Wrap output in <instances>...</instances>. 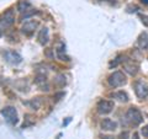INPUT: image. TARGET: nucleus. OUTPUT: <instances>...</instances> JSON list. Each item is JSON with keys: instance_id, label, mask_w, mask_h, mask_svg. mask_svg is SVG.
<instances>
[{"instance_id": "obj_1", "label": "nucleus", "mask_w": 148, "mask_h": 139, "mask_svg": "<svg viewBox=\"0 0 148 139\" xmlns=\"http://www.w3.org/2000/svg\"><path fill=\"white\" fill-rule=\"evenodd\" d=\"M14 22H15V15H14L12 10H8L4 15L0 17V36L5 31L8 27H10Z\"/></svg>"}, {"instance_id": "obj_2", "label": "nucleus", "mask_w": 148, "mask_h": 139, "mask_svg": "<svg viewBox=\"0 0 148 139\" xmlns=\"http://www.w3.org/2000/svg\"><path fill=\"white\" fill-rule=\"evenodd\" d=\"M1 114L4 116V118L6 119L8 123L10 124H16L17 123V112L15 107H12V106H6V107H4L1 110Z\"/></svg>"}, {"instance_id": "obj_3", "label": "nucleus", "mask_w": 148, "mask_h": 139, "mask_svg": "<svg viewBox=\"0 0 148 139\" xmlns=\"http://www.w3.org/2000/svg\"><path fill=\"white\" fill-rule=\"evenodd\" d=\"M126 118H127V121L130 123L135 124V126H136V124H140L142 122V114H141V112L136 107H131L127 111Z\"/></svg>"}, {"instance_id": "obj_4", "label": "nucleus", "mask_w": 148, "mask_h": 139, "mask_svg": "<svg viewBox=\"0 0 148 139\" xmlns=\"http://www.w3.org/2000/svg\"><path fill=\"white\" fill-rule=\"evenodd\" d=\"M125 82H126V79H125V75L121 72H115L109 76V84L112 87H119L123 85Z\"/></svg>"}, {"instance_id": "obj_5", "label": "nucleus", "mask_w": 148, "mask_h": 139, "mask_svg": "<svg viewBox=\"0 0 148 139\" xmlns=\"http://www.w3.org/2000/svg\"><path fill=\"white\" fill-rule=\"evenodd\" d=\"M3 55H4V59L10 64H18L22 61L21 55L16 52H14V50H6V52H4Z\"/></svg>"}, {"instance_id": "obj_6", "label": "nucleus", "mask_w": 148, "mask_h": 139, "mask_svg": "<svg viewBox=\"0 0 148 139\" xmlns=\"http://www.w3.org/2000/svg\"><path fill=\"white\" fill-rule=\"evenodd\" d=\"M37 26H38V21H35V20L26 21L25 24L22 25L21 31H22V33H25L26 36H31L35 32V30L37 29Z\"/></svg>"}, {"instance_id": "obj_7", "label": "nucleus", "mask_w": 148, "mask_h": 139, "mask_svg": "<svg viewBox=\"0 0 148 139\" xmlns=\"http://www.w3.org/2000/svg\"><path fill=\"white\" fill-rule=\"evenodd\" d=\"M112 108H114V102H111V101L103 100L98 104V112L101 114L110 113L111 111H112Z\"/></svg>"}, {"instance_id": "obj_8", "label": "nucleus", "mask_w": 148, "mask_h": 139, "mask_svg": "<svg viewBox=\"0 0 148 139\" xmlns=\"http://www.w3.org/2000/svg\"><path fill=\"white\" fill-rule=\"evenodd\" d=\"M135 91L140 99H143V97H146L148 94V86L143 81H138L135 85Z\"/></svg>"}, {"instance_id": "obj_9", "label": "nucleus", "mask_w": 148, "mask_h": 139, "mask_svg": "<svg viewBox=\"0 0 148 139\" xmlns=\"http://www.w3.org/2000/svg\"><path fill=\"white\" fill-rule=\"evenodd\" d=\"M37 38H38V42L42 44V46H45L46 43L48 42L49 35H48V29H47V27H43V29H41V30H40Z\"/></svg>"}, {"instance_id": "obj_10", "label": "nucleus", "mask_w": 148, "mask_h": 139, "mask_svg": "<svg viewBox=\"0 0 148 139\" xmlns=\"http://www.w3.org/2000/svg\"><path fill=\"white\" fill-rule=\"evenodd\" d=\"M117 127V123L111 121L110 118H105L101 121V128L104 129V131H115Z\"/></svg>"}, {"instance_id": "obj_11", "label": "nucleus", "mask_w": 148, "mask_h": 139, "mask_svg": "<svg viewBox=\"0 0 148 139\" xmlns=\"http://www.w3.org/2000/svg\"><path fill=\"white\" fill-rule=\"evenodd\" d=\"M25 105L29 106L31 110H38L41 107V105H42V100H41V97H36V99H32L25 102Z\"/></svg>"}, {"instance_id": "obj_12", "label": "nucleus", "mask_w": 148, "mask_h": 139, "mask_svg": "<svg viewBox=\"0 0 148 139\" xmlns=\"http://www.w3.org/2000/svg\"><path fill=\"white\" fill-rule=\"evenodd\" d=\"M137 68H138V65L133 62H127L126 64H125V69H126L130 74H132V75L137 73Z\"/></svg>"}, {"instance_id": "obj_13", "label": "nucleus", "mask_w": 148, "mask_h": 139, "mask_svg": "<svg viewBox=\"0 0 148 139\" xmlns=\"http://www.w3.org/2000/svg\"><path fill=\"white\" fill-rule=\"evenodd\" d=\"M30 7H31V4L29 1H25V0H21V1L17 4V10L21 11V12L27 11Z\"/></svg>"}, {"instance_id": "obj_14", "label": "nucleus", "mask_w": 148, "mask_h": 139, "mask_svg": "<svg viewBox=\"0 0 148 139\" xmlns=\"http://www.w3.org/2000/svg\"><path fill=\"white\" fill-rule=\"evenodd\" d=\"M63 53H64V44L63 43H59L58 48H57V55H58V58L61 59V61H69V58L66 57Z\"/></svg>"}, {"instance_id": "obj_15", "label": "nucleus", "mask_w": 148, "mask_h": 139, "mask_svg": "<svg viewBox=\"0 0 148 139\" xmlns=\"http://www.w3.org/2000/svg\"><path fill=\"white\" fill-rule=\"evenodd\" d=\"M115 99H117L119 101H121V102H126V101L128 100V96L126 95V92L123 91H119V92H115V94L112 95Z\"/></svg>"}, {"instance_id": "obj_16", "label": "nucleus", "mask_w": 148, "mask_h": 139, "mask_svg": "<svg viewBox=\"0 0 148 139\" xmlns=\"http://www.w3.org/2000/svg\"><path fill=\"white\" fill-rule=\"evenodd\" d=\"M54 82H56V84H57L58 86H63L64 84H66V76H64L63 74H59V75L56 76Z\"/></svg>"}, {"instance_id": "obj_17", "label": "nucleus", "mask_w": 148, "mask_h": 139, "mask_svg": "<svg viewBox=\"0 0 148 139\" xmlns=\"http://www.w3.org/2000/svg\"><path fill=\"white\" fill-rule=\"evenodd\" d=\"M140 46L142 48H147L148 47V37L146 33H143L141 36V40H140Z\"/></svg>"}, {"instance_id": "obj_18", "label": "nucleus", "mask_w": 148, "mask_h": 139, "mask_svg": "<svg viewBox=\"0 0 148 139\" xmlns=\"http://www.w3.org/2000/svg\"><path fill=\"white\" fill-rule=\"evenodd\" d=\"M31 116H29V114H27L26 116V123L24 122V126H22V127H24V128H26V127H29V126H32V124H34L35 123V121H31Z\"/></svg>"}, {"instance_id": "obj_19", "label": "nucleus", "mask_w": 148, "mask_h": 139, "mask_svg": "<svg viewBox=\"0 0 148 139\" xmlns=\"http://www.w3.org/2000/svg\"><path fill=\"white\" fill-rule=\"evenodd\" d=\"M142 134L145 137H148V126H146L145 128H142Z\"/></svg>"}, {"instance_id": "obj_20", "label": "nucleus", "mask_w": 148, "mask_h": 139, "mask_svg": "<svg viewBox=\"0 0 148 139\" xmlns=\"http://www.w3.org/2000/svg\"><path fill=\"white\" fill-rule=\"evenodd\" d=\"M103 139H112V137H101Z\"/></svg>"}, {"instance_id": "obj_21", "label": "nucleus", "mask_w": 148, "mask_h": 139, "mask_svg": "<svg viewBox=\"0 0 148 139\" xmlns=\"http://www.w3.org/2000/svg\"><path fill=\"white\" fill-rule=\"evenodd\" d=\"M142 1L145 3V4H148V0H142Z\"/></svg>"}, {"instance_id": "obj_22", "label": "nucleus", "mask_w": 148, "mask_h": 139, "mask_svg": "<svg viewBox=\"0 0 148 139\" xmlns=\"http://www.w3.org/2000/svg\"><path fill=\"white\" fill-rule=\"evenodd\" d=\"M0 84H1V76H0Z\"/></svg>"}]
</instances>
